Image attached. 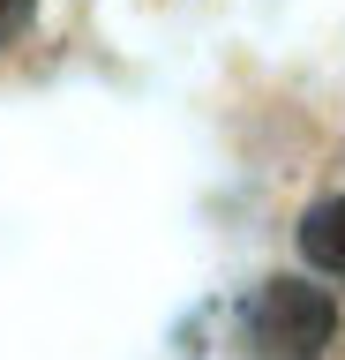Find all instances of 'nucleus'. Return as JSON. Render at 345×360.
Instances as JSON below:
<instances>
[{
    "mask_svg": "<svg viewBox=\"0 0 345 360\" xmlns=\"http://www.w3.org/2000/svg\"><path fill=\"white\" fill-rule=\"evenodd\" d=\"M30 8H38V0H0V38H15L30 22Z\"/></svg>",
    "mask_w": 345,
    "mask_h": 360,
    "instance_id": "3",
    "label": "nucleus"
},
{
    "mask_svg": "<svg viewBox=\"0 0 345 360\" xmlns=\"http://www.w3.org/2000/svg\"><path fill=\"white\" fill-rule=\"evenodd\" d=\"M300 255L315 270H330V278H345V195L315 202V210L300 218Z\"/></svg>",
    "mask_w": 345,
    "mask_h": 360,
    "instance_id": "2",
    "label": "nucleus"
},
{
    "mask_svg": "<svg viewBox=\"0 0 345 360\" xmlns=\"http://www.w3.org/2000/svg\"><path fill=\"white\" fill-rule=\"evenodd\" d=\"M330 330H338V300L323 285H300V278H278L248 300V345L255 360H323L330 353Z\"/></svg>",
    "mask_w": 345,
    "mask_h": 360,
    "instance_id": "1",
    "label": "nucleus"
}]
</instances>
